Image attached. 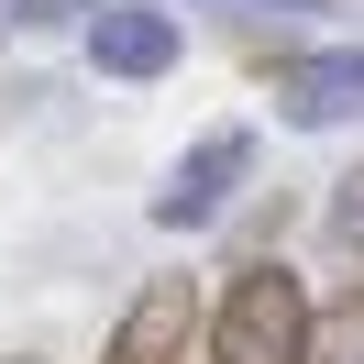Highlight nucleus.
<instances>
[{
  "label": "nucleus",
  "instance_id": "nucleus-1",
  "mask_svg": "<svg viewBox=\"0 0 364 364\" xmlns=\"http://www.w3.org/2000/svg\"><path fill=\"white\" fill-rule=\"evenodd\" d=\"M309 331H320L309 276H298L287 254H243L232 287L210 298V342H199V353H210V364H298Z\"/></svg>",
  "mask_w": 364,
  "mask_h": 364
},
{
  "label": "nucleus",
  "instance_id": "nucleus-2",
  "mask_svg": "<svg viewBox=\"0 0 364 364\" xmlns=\"http://www.w3.org/2000/svg\"><path fill=\"white\" fill-rule=\"evenodd\" d=\"M243 177H254V133H243V122H210V133L166 166V188H155V232H199V221H221Z\"/></svg>",
  "mask_w": 364,
  "mask_h": 364
},
{
  "label": "nucleus",
  "instance_id": "nucleus-3",
  "mask_svg": "<svg viewBox=\"0 0 364 364\" xmlns=\"http://www.w3.org/2000/svg\"><path fill=\"white\" fill-rule=\"evenodd\" d=\"M265 100H276L287 133H342V122H364V45L276 55V67H265Z\"/></svg>",
  "mask_w": 364,
  "mask_h": 364
},
{
  "label": "nucleus",
  "instance_id": "nucleus-4",
  "mask_svg": "<svg viewBox=\"0 0 364 364\" xmlns=\"http://www.w3.org/2000/svg\"><path fill=\"white\" fill-rule=\"evenodd\" d=\"M199 342H210V298H199V276H144L100 364H188Z\"/></svg>",
  "mask_w": 364,
  "mask_h": 364
},
{
  "label": "nucleus",
  "instance_id": "nucleus-5",
  "mask_svg": "<svg viewBox=\"0 0 364 364\" xmlns=\"http://www.w3.org/2000/svg\"><path fill=\"white\" fill-rule=\"evenodd\" d=\"M89 67L144 89V77L177 67V23H166V11H144V0H100V11H89Z\"/></svg>",
  "mask_w": 364,
  "mask_h": 364
},
{
  "label": "nucleus",
  "instance_id": "nucleus-6",
  "mask_svg": "<svg viewBox=\"0 0 364 364\" xmlns=\"http://www.w3.org/2000/svg\"><path fill=\"white\" fill-rule=\"evenodd\" d=\"M298 364H364V287L320 309V331H309V353H298Z\"/></svg>",
  "mask_w": 364,
  "mask_h": 364
},
{
  "label": "nucleus",
  "instance_id": "nucleus-7",
  "mask_svg": "<svg viewBox=\"0 0 364 364\" xmlns=\"http://www.w3.org/2000/svg\"><path fill=\"white\" fill-rule=\"evenodd\" d=\"M320 221H331L342 254H364V166H353V177H331V210H320Z\"/></svg>",
  "mask_w": 364,
  "mask_h": 364
},
{
  "label": "nucleus",
  "instance_id": "nucleus-8",
  "mask_svg": "<svg viewBox=\"0 0 364 364\" xmlns=\"http://www.w3.org/2000/svg\"><path fill=\"white\" fill-rule=\"evenodd\" d=\"M77 11H100V0H11L0 23H11V33H45V23H77Z\"/></svg>",
  "mask_w": 364,
  "mask_h": 364
},
{
  "label": "nucleus",
  "instance_id": "nucleus-9",
  "mask_svg": "<svg viewBox=\"0 0 364 364\" xmlns=\"http://www.w3.org/2000/svg\"><path fill=\"white\" fill-rule=\"evenodd\" d=\"M254 11H331V0H254Z\"/></svg>",
  "mask_w": 364,
  "mask_h": 364
},
{
  "label": "nucleus",
  "instance_id": "nucleus-10",
  "mask_svg": "<svg viewBox=\"0 0 364 364\" xmlns=\"http://www.w3.org/2000/svg\"><path fill=\"white\" fill-rule=\"evenodd\" d=\"M0 364H45V353H0Z\"/></svg>",
  "mask_w": 364,
  "mask_h": 364
}]
</instances>
